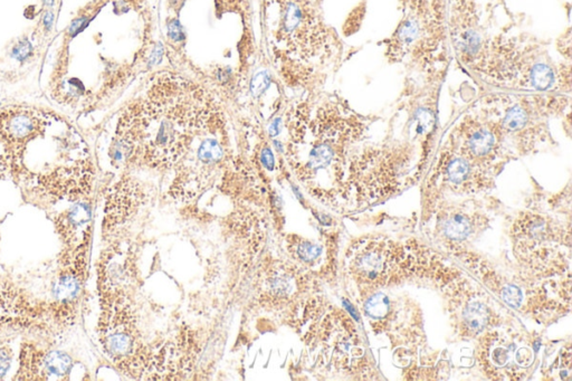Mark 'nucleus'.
<instances>
[{"instance_id":"nucleus-12","label":"nucleus","mask_w":572,"mask_h":381,"mask_svg":"<svg viewBox=\"0 0 572 381\" xmlns=\"http://www.w3.org/2000/svg\"><path fill=\"white\" fill-rule=\"evenodd\" d=\"M321 252L322 249L320 246L312 244V242H303L299 247V256L305 261H312L317 260L318 257L321 255Z\"/></svg>"},{"instance_id":"nucleus-9","label":"nucleus","mask_w":572,"mask_h":381,"mask_svg":"<svg viewBox=\"0 0 572 381\" xmlns=\"http://www.w3.org/2000/svg\"><path fill=\"white\" fill-rule=\"evenodd\" d=\"M304 22V11L301 6L294 1H287L282 10V31L285 34H291Z\"/></svg>"},{"instance_id":"nucleus-2","label":"nucleus","mask_w":572,"mask_h":381,"mask_svg":"<svg viewBox=\"0 0 572 381\" xmlns=\"http://www.w3.org/2000/svg\"><path fill=\"white\" fill-rule=\"evenodd\" d=\"M409 151L402 144L366 147L351 160L350 184L362 201H377L400 189L408 173Z\"/></svg>"},{"instance_id":"nucleus-6","label":"nucleus","mask_w":572,"mask_h":381,"mask_svg":"<svg viewBox=\"0 0 572 381\" xmlns=\"http://www.w3.org/2000/svg\"><path fill=\"white\" fill-rule=\"evenodd\" d=\"M456 308H460L456 320L461 323V330L465 335L475 337L492 324V308L481 295L475 293L467 295L465 300L456 305Z\"/></svg>"},{"instance_id":"nucleus-7","label":"nucleus","mask_w":572,"mask_h":381,"mask_svg":"<svg viewBox=\"0 0 572 381\" xmlns=\"http://www.w3.org/2000/svg\"><path fill=\"white\" fill-rule=\"evenodd\" d=\"M386 245L372 242L370 247L364 249L357 257L355 268L359 277L367 283L377 282L386 276L387 255L385 251Z\"/></svg>"},{"instance_id":"nucleus-13","label":"nucleus","mask_w":572,"mask_h":381,"mask_svg":"<svg viewBox=\"0 0 572 381\" xmlns=\"http://www.w3.org/2000/svg\"><path fill=\"white\" fill-rule=\"evenodd\" d=\"M32 52H33L32 44L29 43L27 39H24V40H20V42L17 44V46H15L13 48L11 56H13L14 58H16L17 61L24 62L29 57V55L32 54Z\"/></svg>"},{"instance_id":"nucleus-20","label":"nucleus","mask_w":572,"mask_h":381,"mask_svg":"<svg viewBox=\"0 0 572 381\" xmlns=\"http://www.w3.org/2000/svg\"><path fill=\"white\" fill-rule=\"evenodd\" d=\"M45 3H46L47 6L52 7V6H54V0H45Z\"/></svg>"},{"instance_id":"nucleus-3","label":"nucleus","mask_w":572,"mask_h":381,"mask_svg":"<svg viewBox=\"0 0 572 381\" xmlns=\"http://www.w3.org/2000/svg\"><path fill=\"white\" fill-rule=\"evenodd\" d=\"M480 360L486 371L499 379H518L531 367L534 351L528 339L518 333L490 332L481 343Z\"/></svg>"},{"instance_id":"nucleus-5","label":"nucleus","mask_w":572,"mask_h":381,"mask_svg":"<svg viewBox=\"0 0 572 381\" xmlns=\"http://www.w3.org/2000/svg\"><path fill=\"white\" fill-rule=\"evenodd\" d=\"M438 179L454 192L466 193L482 191L488 187L493 178L483 171V166L470 161L454 149H448L442 153Z\"/></svg>"},{"instance_id":"nucleus-1","label":"nucleus","mask_w":572,"mask_h":381,"mask_svg":"<svg viewBox=\"0 0 572 381\" xmlns=\"http://www.w3.org/2000/svg\"><path fill=\"white\" fill-rule=\"evenodd\" d=\"M442 0H410L408 11L387 42L390 63H402L428 80L447 65Z\"/></svg>"},{"instance_id":"nucleus-4","label":"nucleus","mask_w":572,"mask_h":381,"mask_svg":"<svg viewBox=\"0 0 572 381\" xmlns=\"http://www.w3.org/2000/svg\"><path fill=\"white\" fill-rule=\"evenodd\" d=\"M453 137V136H451ZM500 134L484 115H465L455 129V151L470 161L490 167L499 156Z\"/></svg>"},{"instance_id":"nucleus-14","label":"nucleus","mask_w":572,"mask_h":381,"mask_svg":"<svg viewBox=\"0 0 572 381\" xmlns=\"http://www.w3.org/2000/svg\"><path fill=\"white\" fill-rule=\"evenodd\" d=\"M269 85V78L266 73H258L254 77L253 83H251V91H253L255 96H258L265 91L267 87Z\"/></svg>"},{"instance_id":"nucleus-8","label":"nucleus","mask_w":572,"mask_h":381,"mask_svg":"<svg viewBox=\"0 0 572 381\" xmlns=\"http://www.w3.org/2000/svg\"><path fill=\"white\" fill-rule=\"evenodd\" d=\"M444 233L451 241L461 242L472 234L473 223L469 216L465 212H455L449 215L446 222L443 224Z\"/></svg>"},{"instance_id":"nucleus-11","label":"nucleus","mask_w":572,"mask_h":381,"mask_svg":"<svg viewBox=\"0 0 572 381\" xmlns=\"http://www.w3.org/2000/svg\"><path fill=\"white\" fill-rule=\"evenodd\" d=\"M80 291V282L76 277L72 275H66L59 278L54 289L55 296L59 300H72Z\"/></svg>"},{"instance_id":"nucleus-19","label":"nucleus","mask_w":572,"mask_h":381,"mask_svg":"<svg viewBox=\"0 0 572 381\" xmlns=\"http://www.w3.org/2000/svg\"><path fill=\"white\" fill-rule=\"evenodd\" d=\"M53 22H54V14L51 13V11H47L44 16V26L47 31L51 29Z\"/></svg>"},{"instance_id":"nucleus-15","label":"nucleus","mask_w":572,"mask_h":381,"mask_svg":"<svg viewBox=\"0 0 572 381\" xmlns=\"http://www.w3.org/2000/svg\"><path fill=\"white\" fill-rule=\"evenodd\" d=\"M168 35L171 39L174 40H181L183 39V32L182 27L178 20H172L168 24Z\"/></svg>"},{"instance_id":"nucleus-18","label":"nucleus","mask_w":572,"mask_h":381,"mask_svg":"<svg viewBox=\"0 0 572 381\" xmlns=\"http://www.w3.org/2000/svg\"><path fill=\"white\" fill-rule=\"evenodd\" d=\"M84 21H85L84 18H78V19L72 22V25L70 26V28H69V33L71 34V35H75V34L80 31L83 24H84Z\"/></svg>"},{"instance_id":"nucleus-16","label":"nucleus","mask_w":572,"mask_h":381,"mask_svg":"<svg viewBox=\"0 0 572 381\" xmlns=\"http://www.w3.org/2000/svg\"><path fill=\"white\" fill-rule=\"evenodd\" d=\"M10 364V358L7 351L1 350L0 351V377H2L8 370V367Z\"/></svg>"},{"instance_id":"nucleus-10","label":"nucleus","mask_w":572,"mask_h":381,"mask_svg":"<svg viewBox=\"0 0 572 381\" xmlns=\"http://www.w3.org/2000/svg\"><path fill=\"white\" fill-rule=\"evenodd\" d=\"M72 365V360L66 353L54 351L47 354L45 358V368L51 375L62 377L69 372Z\"/></svg>"},{"instance_id":"nucleus-17","label":"nucleus","mask_w":572,"mask_h":381,"mask_svg":"<svg viewBox=\"0 0 572 381\" xmlns=\"http://www.w3.org/2000/svg\"><path fill=\"white\" fill-rule=\"evenodd\" d=\"M262 162L264 164L265 168H267L268 170H272L273 167H274V156L272 155V151L269 150L268 148H266L264 151L262 153Z\"/></svg>"}]
</instances>
